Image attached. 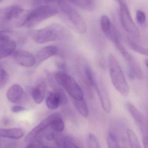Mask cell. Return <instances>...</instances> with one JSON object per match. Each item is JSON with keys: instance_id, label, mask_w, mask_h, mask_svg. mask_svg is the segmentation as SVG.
<instances>
[{"instance_id": "6da1fadb", "label": "cell", "mask_w": 148, "mask_h": 148, "mask_svg": "<svg viewBox=\"0 0 148 148\" xmlns=\"http://www.w3.org/2000/svg\"><path fill=\"white\" fill-rule=\"evenodd\" d=\"M68 35L66 29L59 24H51L44 28L30 32L32 40L39 44L64 40Z\"/></svg>"}, {"instance_id": "7a4b0ae2", "label": "cell", "mask_w": 148, "mask_h": 148, "mask_svg": "<svg viewBox=\"0 0 148 148\" xmlns=\"http://www.w3.org/2000/svg\"><path fill=\"white\" fill-rule=\"evenodd\" d=\"M108 63L111 82L116 89L121 95L126 96L130 92V87L118 61L113 54L108 57Z\"/></svg>"}, {"instance_id": "3957f363", "label": "cell", "mask_w": 148, "mask_h": 148, "mask_svg": "<svg viewBox=\"0 0 148 148\" xmlns=\"http://www.w3.org/2000/svg\"><path fill=\"white\" fill-rule=\"evenodd\" d=\"M55 78L56 82L65 89L73 100L84 98L81 87L70 75L65 72H59L55 74Z\"/></svg>"}, {"instance_id": "277c9868", "label": "cell", "mask_w": 148, "mask_h": 148, "mask_svg": "<svg viewBox=\"0 0 148 148\" xmlns=\"http://www.w3.org/2000/svg\"><path fill=\"white\" fill-rule=\"evenodd\" d=\"M58 12V9L53 6L49 5L40 6L29 14L26 18L25 25L28 27H32L54 16Z\"/></svg>"}, {"instance_id": "5b68a950", "label": "cell", "mask_w": 148, "mask_h": 148, "mask_svg": "<svg viewBox=\"0 0 148 148\" xmlns=\"http://www.w3.org/2000/svg\"><path fill=\"white\" fill-rule=\"evenodd\" d=\"M120 8V20L124 29L132 36L139 38L140 36V30L134 22L125 0H116Z\"/></svg>"}, {"instance_id": "8992f818", "label": "cell", "mask_w": 148, "mask_h": 148, "mask_svg": "<svg viewBox=\"0 0 148 148\" xmlns=\"http://www.w3.org/2000/svg\"><path fill=\"white\" fill-rule=\"evenodd\" d=\"M61 11L66 15L79 34H83L87 30V26L82 16L74 9L66 1L59 3Z\"/></svg>"}, {"instance_id": "52a82bcc", "label": "cell", "mask_w": 148, "mask_h": 148, "mask_svg": "<svg viewBox=\"0 0 148 148\" xmlns=\"http://www.w3.org/2000/svg\"><path fill=\"white\" fill-rule=\"evenodd\" d=\"M115 45L116 48L120 51L123 58L126 60L136 77L140 80H142L143 78L142 70L140 66L134 58V56L127 51L121 42Z\"/></svg>"}, {"instance_id": "ba28073f", "label": "cell", "mask_w": 148, "mask_h": 148, "mask_svg": "<svg viewBox=\"0 0 148 148\" xmlns=\"http://www.w3.org/2000/svg\"><path fill=\"white\" fill-rule=\"evenodd\" d=\"M127 108L134 120L139 125L143 138L148 137V120L137 109V108L130 103L127 104Z\"/></svg>"}, {"instance_id": "9c48e42d", "label": "cell", "mask_w": 148, "mask_h": 148, "mask_svg": "<svg viewBox=\"0 0 148 148\" xmlns=\"http://www.w3.org/2000/svg\"><path fill=\"white\" fill-rule=\"evenodd\" d=\"M14 60L22 66L30 67L35 65V56L30 52L23 50L16 51L13 54Z\"/></svg>"}, {"instance_id": "30bf717a", "label": "cell", "mask_w": 148, "mask_h": 148, "mask_svg": "<svg viewBox=\"0 0 148 148\" xmlns=\"http://www.w3.org/2000/svg\"><path fill=\"white\" fill-rule=\"evenodd\" d=\"M66 96L61 90H56L50 92L47 96L46 105L49 109H56L62 103L66 102Z\"/></svg>"}, {"instance_id": "8fae6325", "label": "cell", "mask_w": 148, "mask_h": 148, "mask_svg": "<svg viewBox=\"0 0 148 148\" xmlns=\"http://www.w3.org/2000/svg\"><path fill=\"white\" fill-rule=\"evenodd\" d=\"M53 119V114L48 116L46 119L42 121L37 126L33 129L25 137L27 142H31L36 139L38 136L50 127Z\"/></svg>"}, {"instance_id": "7c38bea8", "label": "cell", "mask_w": 148, "mask_h": 148, "mask_svg": "<svg viewBox=\"0 0 148 148\" xmlns=\"http://www.w3.org/2000/svg\"><path fill=\"white\" fill-rule=\"evenodd\" d=\"M96 90L97 91L101 104L103 110L106 113H110L111 110V103L108 92L105 86L101 83L97 82Z\"/></svg>"}, {"instance_id": "4fadbf2b", "label": "cell", "mask_w": 148, "mask_h": 148, "mask_svg": "<svg viewBox=\"0 0 148 148\" xmlns=\"http://www.w3.org/2000/svg\"><path fill=\"white\" fill-rule=\"evenodd\" d=\"M58 52V48L55 46L50 45L42 48L39 50L35 56V65H39L44 61L55 55Z\"/></svg>"}, {"instance_id": "5bb4252c", "label": "cell", "mask_w": 148, "mask_h": 148, "mask_svg": "<svg viewBox=\"0 0 148 148\" xmlns=\"http://www.w3.org/2000/svg\"><path fill=\"white\" fill-rule=\"evenodd\" d=\"M47 84L45 81H42L33 88L32 91V96L35 102L37 104H40L45 98Z\"/></svg>"}, {"instance_id": "9a60e30c", "label": "cell", "mask_w": 148, "mask_h": 148, "mask_svg": "<svg viewBox=\"0 0 148 148\" xmlns=\"http://www.w3.org/2000/svg\"><path fill=\"white\" fill-rule=\"evenodd\" d=\"M23 94V90L19 84L11 85L7 92L6 96L8 100L12 103H17L21 100Z\"/></svg>"}, {"instance_id": "2e32d148", "label": "cell", "mask_w": 148, "mask_h": 148, "mask_svg": "<svg viewBox=\"0 0 148 148\" xmlns=\"http://www.w3.org/2000/svg\"><path fill=\"white\" fill-rule=\"evenodd\" d=\"M24 135V131L21 128H0V137L17 140L23 137Z\"/></svg>"}, {"instance_id": "e0dca14e", "label": "cell", "mask_w": 148, "mask_h": 148, "mask_svg": "<svg viewBox=\"0 0 148 148\" xmlns=\"http://www.w3.org/2000/svg\"><path fill=\"white\" fill-rule=\"evenodd\" d=\"M24 10L20 6H10L7 8L3 12V18L6 20H10L16 18L22 14Z\"/></svg>"}, {"instance_id": "ac0fdd59", "label": "cell", "mask_w": 148, "mask_h": 148, "mask_svg": "<svg viewBox=\"0 0 148 148\" xmlns=\"http://www.w3.org/2000/svg\"><path fill=\"white\" fill-rule=\"evenodd\" d=\"M50 127L57 133H60L64 130L65 124L63 119L59 114H53V119Z\"/></svg>"}, {"instance_id": "d6986e66", "label": "cell", "mask_w": 148, "mask_h": 148, "mask_svg": "<svg viewBox=\"0 0 148 148\" xmlns=\"http://www.w3.org/2000/svg\"><path fill=\"white\" fill-rule=\"evenodd\" d=\"M73 101L74 106L79 114L83 117H88L89 115L88 108L84 98Z\"/></svg>"}, {"instance_id": "ffe728a7", "label": "cell", "mask_w": 148, "mask_h": 148, "mask_svg": "<svg viewBox=\"0 0 148 148\" xmlns=\"http://www.w3.org/2000/svg\"><path fill=\"white\" fill-rule=\"evenodd\" d=\"M127 134L129 143L131 148H142L137 136L133 130L128 129Z\"/></svg>"}, {"instance_id": "44dd1931", "label": "cell", "mask_w": 148, "mask_h": 148, "mask_svg": "<svg viewBox=\"0 0 148 148\" xmlns=\"http://www.w3.org/2000/svg\"><path fill=\"white\" fill-rule=\"evenodd\" d=\"M77 5L82 9L90 11L94 10L95 6L94 0H77Z\"/></svg>"}, {"instance_id": "7402d4cb", "label": "cell", "mask_w": 148, "mask_h": 148, "mask_svg": "<svg viewBox=\"0 0 148 148\" xmlns=\"http://www.w3.org/2000/svg\"><path fill=\"white\" fill-rule=\"evenodd\" d=\"M108 148H121L116 135L113 132H109L107 138Z\"/></svg>"}, {"instance_id": "603a6c76", "label": "cell", "mask_w": 148, "mask_h": 148, "mask_svg": "<svg viewBox=\"0 0 148 148\" xmlns=\"http://www.w3.org/2000/svg\"><path fill=\"white\" fill-rule=\"evenodd\" d=\"M85 74L86 79L89 85L94 88H95L97 82L96 81L94 74L89 67H87L85 69Z\"/></svg>"}, {"instance_id": "cb8c5ba5", "label": "cell", "mask_w": 148, "mask_h": 148, "mask_svg": "<svg viewBox=\"0 0 148 148\" xmlns=\"http://www.w3.org/2000/svg\"><path fill=\"white\" fill-rule=\"evenodd\" d=\"M101 27L102 31L104 34H107L111 28L112 23L108 17L106 15H103L101 18Z\"/></svg>"}, {"instance_id": "d4e9b609", "label": "cell", "mask_w": 148, "mask_h": 148, "mask_svg": "<svg viewBox=\"0 0 148 148\" xmlns=\"http://www.w3.org/2000/svg\"><path fill=\"white\" fill-rule=\"evenodd\" d=\"M87 144L88 148H101L97 138L92 134H89L88 135Z\"/></svg>"}, {"instance_id": "484cf974", "label": "cell", "mask_w": 148, "mask_h": 148, "mask_svg": "<svg viewBox=\"0 0 148 148\" xmlns=\"http://www.w3.org/2000/svg\"><path fill=\"white\" fill-rule=\"evenodd\" d=\"M129 45L130 47L135 52L148 56V48L144 47L137 43H134L131 41L129 42Z\"/></svg>"}, {"instance_id": "4316f807", "label": "cell", "mask_w": 148, "mask_h": 148, "mask_svg": "<svg viewBox=\"0 0 148 148\" xmlns=\"http://www.w3.org/2000/svg\"><path fill=\"white\" fill-rule=\"evenodd\" d=\"M8 75L6 71L0 66V90L3 88L8 81Z\"/></svg>"}, {"instance_id": "83f0119b", "label": "cell", "mask_w": 148, "mask_h": 148, "mask_svg": "<svg viewBox=\"0 0 148 148\" xmlns=\"http://www.w3.org/2000/svg\"><path fill=\"white\" fill-rule=\"evenodd\" d=\"M77 147H78L76 145L75 141L72 137L68 136L64 137L63 148H77Z\"/></svg>"}, {"instance_id": "f1b7e54d", "label": "cell", "mask_w": 148, "mask_h": 148, "mask_svg": "<svg viewBox=\"0 0 148 148\" xmlns=\"http://www.w3.org/2000/svg\"><path fill=\"white\" fill-rule=\"evenodd\" d=\"M42 141L40 138H36L31 141L25 148H41Z\"/></svg>"}, {"instance_id": "f546056e", "label": "cell", "mask_w": 148, "mask_h": 148, "mask_svg": "<svg viewBox=\"0 0 148 148\" xmlns=\"http://www.w3.org/2000/svg\"><path fill=\"white\" fill-rule=\"evenodd\" d=\"M136 20L140 24H143L146 21V14L143 11L139 10L136 12Z\"/></svg>"}, {"instance_id": "4dcf8cb0", "label": "cell", "mask_w": 148, "mask_h": 148, "mask_svg": "<svg viewBox=\"0 0 148 148\" xmlns=\"http://www.w3.org/2000/svg\"><path fill=\"white\" fill-rule=\"evenodd\" d=\"M25 108L21 106H14L11 108V110L13 113H18L25 110Z\"/></svg>"}, {"instance_id": "1f68e13d", "label": "cell", "mask_w": 148, "mask_h": 148, "mask_svg": "<svg viewBox=\"0 0 148 148\" xmlns=\"http://www.w3.org/2000/svg\"><path fill=\"white\" fill-rule=\"evenodd\" d=\"M11 31L9 30H0V40L3 38L9 37L8 34L11 33Z\"/></svg>"}, {"instance_id": "d6a6232c", "label": "cell", "mask_w": 148, "mask_h": 148, "mask_svg": "<svg viewBox=\"0 0 148 148\" xmlns=\"http://www.w3.org/2000/svg\"><path fill=\"white\" fill-rule=\"evenodd\" d=\"M143 143L144 148H148V138L144 137L143 138Z\"/></svg>"}, {"instance_id": "836d02e7", "label": "cell", "mask_w": 148, "mask_h": 148, "mask_svg": "<svg viewBox=\"0 0 148 148\" xmlns=\"http://www.w3.org/2000/svg\"><path fill=\"white\" fill-rule=\"evenodd\" d=\"M3 12L4 11H3L0 8V18H3Z\"/></svg>"}, {"instance_id": "e575fe53", "label": "cell", "mask_w": 148, "mask_h": 148, "mask_svg": "<svg viewBox=\"0 0 148 148\" xmlns=\"http://www.w3.org/2000/svg\"><path fill=\"white\" fill-rule=\"evenodd\" d=\"M144 62H145V65L148 67V59H146L144 61Z\"/></svg>"}, {"instance_id": "d590c367", "label": "cell", "mask_w": 148, "mask_h": 148, "mask_svg": "<svg viewBox=\"0 0 148 148\" xmlns=\"http://www.w3.org/2000/svg\"><path fill=\"white\" fill-rule=\"evenodd\" d=\"M41 148H49V147H47L46 146H43L41 147Z\"/></svg>"}, {"instance_id": "8d00e7d4", "label": "cell", "mask_w": 148, "mask_h": 148, "mask_svg": "<svg viewBox=\"0 0 148 148\" xmlns=\"http://www.w3.org/2000/svg\"><path fill=\"white\" fill-rule=\"evenodd\" d=\"M1 147H2L1 142V140H0V148Z\"/></svg>"}, {"instance_id": "74e56055", "label": "cell", "mask_w": 148, "mask_h": 148, "mask_svg": "<svg viewBox=\"0 0 148 148\" xmlns=\"http://www.w3.org/2000/svg\"><path fill=\"white\" fill-rule=\"evenodd\" d=\"M3 0H0V3L2 2Z\"/></svg>"}, {"instance_id": "f35d334b", "label": "cell", "mask_w": 148, "mask_h": 148, "mask_svg": "<svg viewBox=\"0 0 148 148\" xmlns=\"http://www.w3.org/2000/svg\"><path fill=\"white\" fill-rule=\"evenodd\" d=\"M77 148H79V147H77Z\"/></svg>"}, {"instance_id": "ab89813d", "label": "cell", "mask_w": 148, "mask_h": 148, "mask_svg": "<svg viewBox=\"0 0 148 148\" xmlns=\"http://www.w3.org/2000/svg\"></svg>"}]
</instances>
